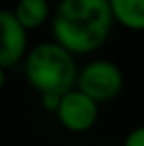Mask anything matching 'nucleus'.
<instances>
[{
	"mask_svg": "<svg viewBox=\"0 0 144 146\" xmlns=\"http://www.w3.org/2000/svg\"><path fill=\"white\" fill-rule=\"evenodd\" d=\"M50 26L54 43L72 56H87L105 44L115 21L107 0H61Z\"/></svg>",
	"mask_w": 144,
	"mask_h": 146,
	"instance_id": "1",
	"label": "nucleus"
},
{
	"mask_svg": "<svg viewBox=\"0 0 144 146\" xmlns=\"http://www.w3.org/2000/svg\"><path fill=\"white\" fill-rule=\"evenodd\" d=\"M24 76L37 94H65L76 87L78 65L74 56L54 41H44L28 48L24 59Z\"/></svg>",
	"mask_w": 144,
	"mask_h": 146,
	"instance_id": "2",
	"label": "nucleus"
},
{
	"mask_svg": "<svg viewBox=\"0 0 144 146\" xmlns=\"http://www.w3.org/2000/svg\"><path fill=\"white\" fill-rule=\"evenodd\" d=\"M76 89L92 98L100 106L115 100L124 89V74L116 63L109 59L89 61L76 76Z\"/></svg>",
	"mask_w": 144,
	"mask_h": 146,
	"instance_id": "3",
	"label": "nucleus"
},
{
	"mask_svg": "<svg viewBox=\"0 0 144 146\" xmlns=\"http://www.w3.org/2000/svg\"><path fill=\"white\" fill-rule=\"evenodd\" d=\"M98 115L100 106L76 87L61 94L59 106L55 109L59 124L70 133H85L92 129L98 122Z\"/></svg>",
	"mask_w": 144,
	"mask_h": 146,
	"instance_id": "4",
	"label": "nucleus"
},
{
	"mask_svg": "<svg viewBox=\"0 0 144 146\" xmlns=\"http://www.w3.org/2000/svg\"><path fill=\"white\" fill-rule=\"evenodd\" d=\"M28 52V32L11 9H0V67L4 70L22 63Z\"/></svg>",
	"mask_w": 144,
	"mask_h": 146,
	"instance_id": "5",
	"label": "nucleus"
},
{
	"mask_svg": "<svg viewBox=\"0 0 144 146\" xmlns=\"http://www.w3.org/2000/svg\"><path fill=\"white\" fill-rule=\"evenodd\" d=\"M13 15L26 32H32L50 21L52 7L48 0H17Z\"/></svg>",
	"mask_w": 144,
	"mask_h": 146,
	"instance_id": "6",
	"label": "nucleus"
},
{
	"mask_svg": "<svg viewBox=\"0 0 144 146\" xmlns=\"http://www.w3.org/2000/svg\"><path fill=\"white\" fill-rule=\"evenodd\" d=\"M116 24L131 32H144V0H107Z\"/></svg>",
	"mask_w": 144,
	"mask_h": 146,
	"instance_id": "7",
	"label": "nucleus"
},
{
	"mask_svg": "<svg viewBox=\"0 0 144 146\" xmlns=\"http://www.w3.org/2000/svg\"><path fill=\"white\" fill-rule=\"evenodd\" d=\"M124 146H144V124L133 128L124 139Z\"/></svg>",
	"mask_w": 144,
	"mask_h": 146,
	"instance_id": "8",
	"label": "nucleus"
},
{
	"mask_svg": "<svg viewBox=\"0 0 144 146\" xmlns=\"http://www.w3.org/2000/svg\"><path fill=\"white\" fill-rule=\"evenodd\" d=\"M41 106H43L44 111H48V113H55V109H57L59 106V98L57 94H41Z\"/></svg>",
	"mask_w": 144,
	"mask_h": 146,
	"instance_id": "9",
	"label": "nucleus"
},
{
	"mask_svg": "<svg viewBox=\"0 0 144 146\" xmlns=\"http://www.w3.org/2000/svg\"><path fill=\"white\" fill-rule=\"evenodd\" d=\"M4 85H6V70L0 67V91L4 89Z\"/></svg>",
	"mask_w": 144,
	"mask_h": 146,
	"instance_id": "10",
	"label": "nucleus"
}]
</instances>
